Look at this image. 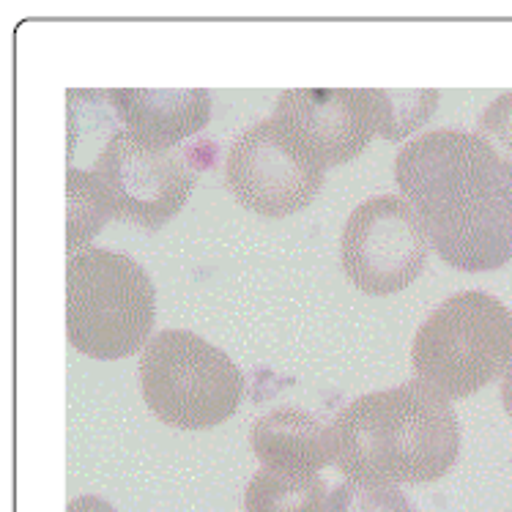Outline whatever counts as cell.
Here are the masks:
<instances>
[{
    "label": "cell",
    "mask_w": 512,
    "mask_h": 512,
    "mask_svg": "<svg viewBox=\"0 0 512 512\" xmlns=\"http://www.w3.org/2000/svg\"><path fill=\"white\" fill-rule=\"evenodd\" d=\"M113 200L115 220L159 230L184 209L195 187V168L181 151H154L129 129H115L91 170Z\"/></svg>",
    "instance_id": "52a82bcc"
},
{
    "label": "cell",
    "mask_w": 512,
    "mask_h": 512,
    "mask_svg": "<svg viewBox=\"0 0 512 512\" xmlns=\"http://www.w3.org/2000/svg\"><path fill=\"white\" fill-rule=\"evenodd\" d=\"M66 195H69V250H88V241L94 239L107 220H115L113 200L94 173L69 168L66 173Z\"/></svg>",
    "instance_id": "4fadbf2b"
},
{
    "label": "cell",
    "mask_w": 512,
    "mask_h": 512,
    "mask_svg": "<svg viewBox=\"0 0 512 512\" xmlns=\"http://www.w3.org/2000/svg\"><path fill=\"white\" fill-rule=\"evenodd\" d=\"M332 441L345 480L425 485L458 460V414L450 398L414 378L351 400L332 422Z\"/></svg>",
    "instance_id": "7a4b0ae2"
},
{
    "label": "cell",
    "mask_w": 512,
    "mask_h": 512,
    "mask_svg": "<svg viewBox=\"0 0 512 512\" xmlns=\"http://www.w3.org/2000/svg\"><path fill=\"white\" fill-rule=\"evenodd\" d=\"M250 441L263 469L318 474L335 463L332 425L304 408L280 406L255 419Z\"/></svg>",
    "instance_id": "8fae6325"
},
{
    "label": "cell",
    "mask_w": 512,
    "mask_h": 512,
    "mask_svg": "<svg viewBox=\"0 0 512 512\" xmlns=\"http://www.w3.org/2000/svg\"><path fill=\"white\" fill-rule=\"evenodd\" d=\"M326 170L304 157L274 118L244 129L225 157V184L244 209L288 217L310 206Z\"/></svg>",
    "instance_id": "ba28073f"
},
{
    "label": "cell",
    "mask_w": 512,
    "mask_h": 512,
    "mask_svg": "<svg viewBox=\"0 0 512 512\" xmlns=\"http://www.w3.org/2000/svg\"><path fill=\"white\" fill-rule=\"evenodd\" d=\"M480 135L512 165V91L493 99L480 115Z\"/></svg>",
    "instance_id": "2e32d148"
},
{
    "label": "cell",
    "mask_w": 512,
    "mask_h": 512,
    "mask_svg": "<svg viewBox=\"0 0 512 512\" xmlns=\"http://www.w3.org/2000/svg\"><path fill=\"white\" fill-rule=\"evenodd\" d=\"M502 406H504V411H507V414H510V419H512V365H510V370H507V373H504V378H502Z\"/></svg>",
    "instance_id": "ac0fdd59"
},
{
    "label": "cell",
    "mask_w": 512,
    "mask_h": 512,
    "mask_svg": "<svg viewBox=\"0 0 512 512\" xmlns=\"http://www.w3.org/2000/svg\"><path fill=\"white\" fill-rule=\"evenodd\" d=\"M376 94L378 135L387 140H400L428 121L436 105L439 91H373Z\"/></svg>",
    "instance_id": "5bb4252c"
},
{
    "label": "cell",
    "mask_w": 512,
    "mask_h": 512,
    "mask_svg": "<svg viewBox=\"0 0 512 512\" xmlns=\"http://www.w3.org/2000/svg\"><path fill=\"white\" fill-rule=\"evenodd\" d=\"M411 365L444 398H469L510 370L512 313L491 293H455L419 326Z\"/></svg>",
    "instance_id": "277c9868"
},
{
    "label": "cell",
    "mask_w": 512,
    "mask_h": 512,
    "mask_svg": "<svg viewBox=\"0 0 512 512\" xmlns=\"http://www.w3.org/2000/svg\"><path fill=\"white\" fill-rule=\"evenodd\" d=\"M272 118L304 157L324 170L354 159L378 135L373 91H283Z\"/></svg>",
    "instance_id": "9c48e42d"
},
{
    "label": "cell",
    "mask_w": 512,
    "mask_h": 512,
    "mask_svg": "<svg viewBox=\"0 0 512 512\" xmlns=\"http://www.w3.org/2000/svg\"><path fill=\"white\" fill-rule=\"evenodd\" d=\"M157 291L129 255L88 247L66 261V335L80 354L102 362L146 348Z\"/></svg>",
    "instance_id": "3957f363"
},
{
    "label": "cell",
    "mask_w": 512,
    "mask_h": 512,
    "mask_svg": "<svg viewBox=\"0 0 512 512\" xmlns=\"http://www.w3.org/2000/svg\"><path fill=\"white\" fill-rule=\"evenodd\" d=\"M140 389L165 425L206 430L236 414L244 398V376L209 340L187 329H165L143 348Z\"/></svg>",
    "instance_id": "5b68a950"
},
{
    "label": "cell",
    "mask_w": 512,
    "mask_h": 512,
    "mask_svg": "<svg viewBox=\"0 0 512 512\" xmlns=\"http://www.w3.org/2000/svg\"><path fill=\"white\" fill-rule=\"evenodd\" d=\"M395 178L433 250L460 272L512 258V165L480 132L433 129L400 148Z\"/></svg>",
    "instance_id": "6da1fadb"
},
{
    "label": "cell",
    "mask_w": 512,
    "mask_h": 512,
    "mask_svg": "<svg viewBox=\"0 0 512 512\" xmlns=\"http://www.w3.org/2000/svg\"><path fill=\"white\" fill-rule=\"evenodd\" d=\"M66 512H115L113 504L99 499V496H77Z\"/></svg>",
    "instance_id": "e0dca14e"
},
{
    "label": "cell",
    "mask_w": 512,
    "mask_h": 512,
    "mask_svg": "<svg viewBox=\"0 0 512 512\" xmlns=\"http://www.w3.org/2000/svg\"><path fill=\"white\" fill-rule=\"evenodd\" d=\"M110 105L143 146L176 151L187 137L198 135L211 118L209 91H113Z\"/></svg>",
    "instance_id": "30bf717a"
},
{
    "label": "cell",
    "mask_w": 512,
    "mask_h": 512,
    "mask_svg": "<svg viewBox=\"0 0 512 512\" xmlns=\"http://www.w3.org/2000/svg\"><path fill=\"white\" fill-rule=\"evenodd\" d=\"M430 241L411 203L378 195L359 203L340 236V261L354 288L389 296L417 280L428 263Z\"/></svg>",
    "instance_id": "8992f818"
},
{
    "label": "cell",
    "mask_w": 512,
    "mask_h": 512,
    "mask_svg": "<svg viewBox=\"0 0 512 512\" xmlns=\"http://www.w3.org/2000/svg\"><path fill=\"white\" fill-rule=\"evenodd\" d=\"M326 512H417L398 485L367 480H343L329 493Z\"/></svg>",
    "instance_id": "9a60e30c"
},
{
    "label": "cell",
    "mask_w": 512,
    "mask_h": 512,
    "mask_svg": "<svg viewBox=\"0 0 512 512\" xmlns=\"http://www.w3.org/2000/svg\"><path fill=\"white\" fill-rule=\"evenodd\" d=\"M329 488L318 474L261 469L247 485L244 512H326Z\"/></svg>",
    "instance_id": "7c38bea8"
}]
</instances>
